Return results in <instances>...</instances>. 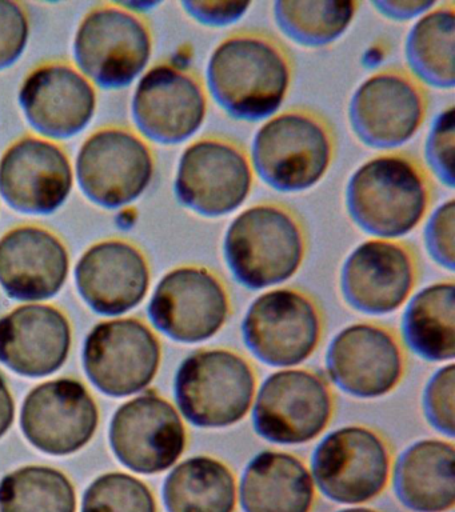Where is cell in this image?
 <instances>
[{
	"instance_id": "cell-1",
	"label": "cell",
	"mask_w": 455,
	"mask_h": 512,
	"mask_svg": "<svg viewBox=\"0 0 455 512\" xmlns=\"http://www.w3.org/2000/svg\"><path fill=\"white\" fill-rule=\"evenodd\" d=\"M294 80V62L281 40L266 31L239 30L210 54L206 88L233 119L259 122L277 114Z\"/></svg>"
},
{
	"instance_id": "cell-2",
	"label": "cell",
	"mask_w": 455,
	"mask_h": 512,
	"mask_svg": "<svg viewBox=\"0 0 455 512\" xmlns=\"http://www.w3.org/2000/svg\"><path fill=\"white\" fill-rule=\"evenodd\" d=\"M345 202L347 214L363 232L397 240L413 232L430 214L433 180L415 156L386 151L353 172Z\"/></svg>"
},
{
	"instance_id": "cell-3",
	"label": "cell",
	"mask_w": 455,
	"mask_h": 512,
	"mask_svg": "<svg viewBox=\"0 0 455 512\" xmlns=\"http://www.w3.org/2000/svg\"><path fill=\"white\" fill-rule=\"evenodd\" d=\"M305 222L285 203L265 200L247 207L227 227L223 255L234 279L249 290L278 286L305 262Z\"/></svg>"
},
{
	"instance_id": "cell-4",
	"label": "cell",
	"mask_w": 455,
	"mask_h": 512,
	"mask_svg": "<svg viewBox=\"0 0 455 512\" xmlns=\"http://www.w3.org/2000/svg\"><path fill=\"white\" fill-rule=\"evenodd\" d=\"M337 154V135L326 116L309 107L278 112L259 127L251 148L255 175L279 192L317 186Z\"/></svg>"
},
{
	"instance_id": "cell-5",
	"label": "cell",
	"mask_w": 455,
	"mask_h": 512,
	"mask_svg": "<svg viewBox=\"0 0 455 512\" xmlns=\"http://www.w3.org/2000/svg\"><path fill=\"white\" fill-rule=\"evenodd\" d=\"M257 379L243 356L225 348L198 350L179 366L175 402L195 427L226 428L245 419L253 406Z\"/></svg>"
},
{
	"instance_id": "cell-6",
	"label": "cell",
	"mask_w": 455,
	"mask_h": 512,
	"mask_svg": "<svg viewBox=\"0 0 455 512\" xmlns=\"http://www.w3.org/2000/svg\"><path fill=\"white\" fill-rule=\"evenodd\" d=\"M254 179L249 151L237 140L210 134L182 152L174 194L187 210L219 218L237 211L249 199Z\"/></svg>"
},
{
	"instance_id": "cell-7",
	"label": "cell",
	"mask_w": 455,
	"mask_h": 512,
	"mask_svg": "<svg viewBox=\"0 0 455 512\" xmlns=\"http://www.w3.org/2000/svg\"><path fill=\"white\" fill-rule=\"evenodd\" d=\"M78 71L103 90L129 87L153 55L149 24L121 6L91 10L79 24L73 44Z\"/></svg>"
},
{
	"instance_id": "cell-8",
	"label": "cell",
	"mask_w": 455,
	"mask_h": 512,
	"mask_svg": "<svg viewBox=\"0 0 455 512\" xmlns=\"http://www.w3.org/2000/svg\"><path fill=\"white\" fill-rule=\"evenodd\" d=\"M429 114V94L405 68L367 76L351 96L350 126L365 146L391 151L410 142Z\"/></svg>"
},
{
	"instance_id": "cell-9",
	"label": "cell",
	"mask_w": 455,
	"mask_h": 512,
	"mask_svg": "<svg viewBox=\"0 0 455 512\" xmlns=\"http://www.w3.org/2000/svg\"><path fill=\"white\" fill-rule=\"evenodd\" d=\"M155 158L146 140L122 127L95 131L77 156V180L83 195L106 210L129 206L153 182Z\"/></svg>"
},
{
	"instance_id": "cell-10",
	"label": "cell",
	"mask_w": 455,
	"mask_h": 512,
	"mask_svg": "<svg viewBox=\"0 0 455 512\" xmlns=\"http://www.w3.org/2000/svg\"><path fill=\"white\" fill-rule=\"evenodd\" d=\"M242 336L251 354L267 366H298L321 342V311L306 292L275 288L250 304L242 322Z\"/></svg>"
},
{
	"instance_id": "cell-11",
	"label": "cell",
	"mask_w": 455,
	"mask_h": 512,
	"mask_svg": "<svg viewBox=\"0 0 455 512\" xmlns=\"http://www.w3.org/2000/svg\"><path fill=\"white\" fill-rule=\"evenodd\" d=\"M389 446L365 426L331 431L311 456V476L318 490L339 504H361L377 498L390 479Z\"/></svg>"
},
{
	"instance_id": "cell-12",
	"label": "cell",
	"mask_w": 455,
	"mask_h": 512,
	"mask_svg": "<svg viewBox=\"0 0 455 512\" xmlns=\"http://www.w3.org/2000/svg\"><path fill=\"white\" fill-rule=\"evenodd\" d=\"M231 312L226 284L210 268L186 264L167 272L151 296V323L179 343L205 342L225 326Z\"/></svg>"
},
{
	"instance_id": "cell-13",
	"label": "cell",
	"mask_w": 455,
	"mask_h": 512,
	"mask_svg": "<svg viewBox=\"0 0 455 512\" xmlns=\"http://www.w3.org/2000/svg\"><path fill=\"white\" fill-rule=\"evenodd\" d=\"M333 395L325 379L307 370H281L267 376L253 408V426L262 439L282 446L305 444L329 426Z\"/></svg>"
},
{
	"instance_id": "cell-14",
	"label": "cell",
	"mask_w": 455,
	"mask_h": 512,
	"mask_svg": "<svg viewBox=\"0 0 455 512\" xmlns=\"http://www.w3.org/2000/svg\"><path fill=\"white\" fill-rule=\"evenodd\" d=\"M209 92L191 68L158 63L139 80L131 114L145 138L159 144H179L190 139L205 123Z\"/></svg>"
},
{
	"instance_id": "cell-15",
	"label": "cell",
	"mask_w": 455,
	"mask_h": 512,
	"mask_svg": "<svg viewBox=\"0 0 455 512\" xmlns=\"http://www.w3.org/2000/svg\"><path fill=\"white\" fill-rule=\"evenodd\" d=\"M162 348L147 324L134 318L97 324L83 347V366L103 394L123 398L145 390L161 366Z\"/></svg>"
},
{
	"instance_id": "cell-16",
	"label": "cell",
	"mask_w": 455,
	"mask_h": 512,
	"mask_svg": "<svg viewBox=\"0 0 455 512\" xmlns=\"http://www.w3.org/2000/svg\"><path fill=\"white\" fill-rule=\"evenodd\" d=\"M110 444L123 466L138 474L154 475L178 462L185 452L187 432L169 400L146 392L115 412Z\"/></svg>"
},
{
	"instance_id": "cell-17",
	"label": "cell",
	"mask_w": 455,
	"mask_h": 512,
	"mask_svg": "<svg viewBox=\"0 0 455 512\" xmlns=\"http://www.w3.org/2000/svg\"><path fill=\"white\" fill-rule=\"evenodd\" d=\"M417 280V255L409 244L373 238L347 256L341 271V291L354 310L387 315L410 299Z\"/></svg>"
},
{
	"instance_id": "cell-18",
	"label": "cell",
	"mask_w": 455,
	"mask_h": 512,
	"mask_svg": "<svg viewBox=\"0 0 455 512\" xmlns=\"http://www.w3.org/2000/svg\"><path fill=\"white\" fill-rule=\"evenodd\" d=\"M73 187L69 156L51 140L25 136L0 158V196L21 214H54L69 199Z\"/></svg>"
},
{
	"instance_id": "cell-19",
	"label": "cell",
	"mask_w": 455,
	"mask_h": 512,
	"mask_svg": "<svg viewBox=\"0 0 455 512\" xmlns=\"http://www.w3.org/2000/svg\"><path fill=\"white\" fill-rule=\"evenodd\" d=\"M330 379L359 399H377L401 382L405 359L397 338L373 323H355L339 331L326 354Z\"/></svg>"
},
{
	"instance_id": "cell-20",
	"label": "cell",
	"mask_w": 455,
	"mask_h": 512,
	"mask_svg": "<svg viewBox=\"0 0 455 512\" xmlns=\"http://www.w3.org/2000/svg\"><path fill=\"white\" fill-rule=\"evenodd\" d=\"M98 424L97 403L79 380L39 384L23 403V434L46 454L65 456L81 450L93 438Z\"/></svg>"
},
{
	"instance_id": "cell-21",
	"label": "cell",
	"mask_w": 455,
	"mask_h": 512,
	"mask_svg": "<svg viewBox=\"0 0 455 512\" xmlns=\"http://www.w3.org/2000/svg\"><path fill=\"white\" fill-rule=\"evenodd\" d=\"M27 122L43 139L65 140L85 130L97 110V92L71 64H42L23 80L18 94Z\"/></svg>"
},
{
	"instance_id": "cell-22",
	"label": "cell",
	"mask_w": 455,
	"mask_h": 512,
	"mask_svg": "<svg viewBox=\"0 0 455 512\" xmlns=\"http://www.w3.org/2000/svg\"><path fill=\"white\" fill-rule=\"evenodd\" d=\"M150 280L145 254L122 239L95 243L75 267L79 294L95 312L107 316L125 314L141 304Z\"/></svg>"
},
{
	"instance_id": "cell-23",
	"label": "cell",
	"mask_w": 455,
	"mask_h": 512,
	"mask_svg": "<svg viewBox=\"0 0 455 512\" xmlns=\"http://www.w3.org/2000/svg\"><path fill=\"white\" fill-rule=\"evenodd\" d=\"M69 271L65 243L45 227L26 224L0 238V287L10 298L51 299L62 290Z\"/></svg>"
},
{
	"instance_id": "cell-24",
	"label": "cell",
	"mask_w": 455,
	"mask_h": 512,
	"mask_svg": "<svg viewBox=\"0 0 455 512\" xmlns=\"http://www.w3.org/2000/svg\"><path fill=\"white\" fill-rule=\"evenodd\" d=\"M70 348L69 319L50 304H26L0 319V362L19 375L54 374L66 363Z\"/></svg>"
},
{
	"instance_id": "cell-25",
	"label": "cell",
	"mask_w": 455,
	"mask_h": 512,
	"mask_svg": "<svg viewBox=\"0 0 455 512\" xmlns=\"http://www.w3.org/2000/svg\"><path fill=\"white\" fill-rule=\"evenodd\" d=\"M314 498L311 472L289 452H259L247 464L239 484L243 512H310Z\"/></svg>"
},
{
	"instance_id": "cell-26",
	"label": "cell",
	"mask_w": 455,
	"mask_h": 512,
	"mask_svg": "<svg viewBox=\"0 0 455 512\" xmlns=\"http://www.w3.org/2000/svg\"><path fill=\"white\" fill-rule=\"evenodd\" d=\"M455 448L442 439L418 440L398 456L393 484L399 502L414 512H445L455 504Z\"/></svg>"
},
{
	"instance_id": "cell-27",
	"label": "cell",
	"mask_w": 455,
	"mask_h": 512,
	"mask_svg": "<svg viewBox=\"0 0 455 512\" xmlns=\"http://www.w3.org/2000/svg\"><path fill=\"white\" fill-rule=\"evenodd\" d=\"M405 344L419 358L447 362L455 358V284H430L409 300L402 316Z\"/></svg>"
},
{
	"instance_id": "cell-28",
	"label": "cell",
	"mask_w": 455,
	"mask_h": 512,
	"mask_svg": "<svg viewBox=\"0 0 455 512\" xmlns=\"http://www.w3.org/2000/svg\"><path fill=\"white\" fill-rule=\"evenodd\" d=\"M167 512H234L237 482L227 464L213 456L183 460L163 484Z\"/></svg>"
},
{
	"instance_id": "cell-29",
	"label": "cell",
	"mask_w": 455,
	"mask_h": 512,
	"mask_svg": "<svg viewBox=\"0 0 455 512\" xmlns=\"http://www.w3.org/2000/svg\"><path fill=\"white\" fill-rule=\"evenodd\" d=\"M455 4L437 3L419 16L405 44L407 66L423 86L451 90L455 84Z\"/></svg>"
},
{
	"instance_id": "cell-30",
	"label": "cell",
	"mask_w": 455,
	"mask_h": 512,
	"mask_svg": "<svg viewBox=\"0 0 455 512\" xmlns=\"http://www.w3.org/2000/svg\"><path fill=\"white\" fill-rule=\"evenodd\" d=\"M358 2L337 0H279L273 6L277 26L299 46H329L345 35L357 15Z\"/></svg>"
},
{
	"instance_id": "cell-31",
	"label": "cell",
	"mask_w": 455,
	"mask_h": 512,
	"mask_svg": "<svg viewBox=\"0 0 455 512\" xmlns=\"http://www.w3.org/2000/svg\"><path fill=\"white\" fill-rule=\"evenodd\" d=\"M77 494L57 468L27 466L0 482V512H75Z\"/></svg>"
},
{
	"instance_id": "cell-32",
	"label": "cell",
	"mask_w": 455,
	"mask_h": 512,
	"mask_svg": "<svg viewBox=\"0 0 455 512\" xmlns=\"http://www.w3.org/2000/svg\"><path fill=\"white\" fill-rule=\"evenodd\" d=\"M82 512H157V502L142 480L123 472H110L87 488Z\"/></svg>"
},
{
	"instance_id": "cell-33",
	"label": "cell",
	"mask_w": 455,
	"mask_h": 512,
	"mask_svg": "<svg viewBox=\"0 0 455 512\" xmlns=\"http://www.w3.org/2000/svg\"><path fill=\"white\" fill-rule=\"evenodd\" d=\"M455 119L450 104L435 116L427 135L425 156L427 166L443 186L454 188Z\"/></svg>"
},
{
	"instance_id": "cell-34",
	"label": "cell",
	"mask_w": 455,
	"mask_h": 512,
	"mask_svg": "<svg viewBox=\"0 0 455 512\" xmlns=\"http://www.w3.org/2000/svg\"><path fill=\"white\" fill-rule=\"evenodd\" d=\"M455 367L453 363L439 368L423 392V412L431 427L441 434L455 435Z\"/></svg>"
},
{
	"instance_id": "cell-35",
	"label": "cell",
	"mask_w": 455,
	"mask_h": 512,
	"mask_svg": "<svg viewBox=\"0 0 455 512\" xmlns=\"http://www.w3.org/2000/svg\"><path fill=\"white\" fill-rule=\"evenodd\" d=\"M427 252L438 266L455 268V202L453 198L430 212L425 227Z\"/></svg>"
},
{
	"instance_id": "cell-36",
	"label": "cell",
	"mask_w": 455,
	"mask_h": 512,
	"mask_svg": "<svg viewBox=\"0 0 455 512\" xmlns=\"http://www.w3.org/2000/svg\"><path fill=\"white\" fill-rule=\"evenodd\" d=\"M30 38V20L25 8L13 0H0V71L14 66Z\"/></svg>"
},
{
	"instance_id": "cell-37",
	"label": "cell",
	"mask_w": 455,
	"mask_h": 512,
	"mask_svg": "<svg viewBox=\"0 0 455 512\" xmlns=\"http://www.w3.org/2000/svg\"><path fill=\"white\" fill-rule=\"evenodd\" d=\"M186 14L206 27H227L237 23L247 14L250 2H234V0H186L181 2Z\"/></svg>"
},
{
	"instance_id": "cell-38",
	"label": "cell",
	"mask_w": 455,
	"mask_h": 512,
	"mask_svg": "<svg viewBox=\"0 0 455 512\" xmlns=\"http://www.w3.org/2000/svg\"><path fill=\"white\" fill-rule=\"evenodd\" d=\"M437 4L434 0H377L371 6L378 14L395 22L418 19Z\"/></svg>"
},
{
	"instance_id": "cell-39",
	"label": "cell",
	"mask_w": 455,
	"mask_h": 512,
	"mask_svg": "<svg viewBox=\"0 0 455 512\" xmlns=\"http://www.w3.org/2000/svg\"><path fill=\"white\" fill-rule=\"evenodd\" d=\"M15 403L13 395L7 387L6 380L0 375V438L13 426Z\"/></svg>"
},
{
	"instance_id": "cell-40",
	"label": "cell",
	"mask_w": 455,
	"mask_h": 512,
	"mask_svg": "<svg viewBox=\"0 0 455 512\" xmlns=\"http://www.w3.org/2000/svg\"><path fill=\"white\" fill-rule=\"evenodd\" d=\"M338 512H377V511L371 510V508H366V507H354V508H346V510H341Z\"/></svg>"
}]
</instances>
